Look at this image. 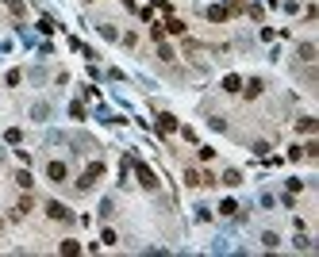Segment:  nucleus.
Listing matches in <instances>:
<instances>
[{"label": "nucleus", "mask_w": 319, "mask_h": 257, "mask_svg": "<svg viewBox=\"0 0 319 257\" xmlns=\"http://www.w3.org/2000/svg\"><path fill=\"white\" fill-rule=\"evenodd\" d=\"M100 177H104V161H92V165H88V169L81 173V181H77V188H81V192H88V188L96 185Z\"/></svg>", "instance_id": "obj_1"}, {"label": "nucleus", "mask_w": 319, "mask_h": 257, "mask_svg": "<svg viewBox=\"0 0 319 257\" xmlns=\"http://www.w3.org/2000/svg\"><path fill=\"white\" fill-rule=\"evenodd\" d=\"M66 177H70L66 161H50V165H46V181H50V185H66Z\"/></svg>", "instance_id": "obj_2"}, {"label": "nucleus", "mask_w": 319, "mask_h": 257, "mask_svg": "<svg viewBox=\"0 0 319 257\" xmlns=\"http://www.w3.org/2000/svg\"><path fill=\"white\" fill-rule=\"evenodd\" d=\"M135 173H139V185H143L146 192H154V188H158V177H154V173L146 169L143 161H135Z\"/></svg>", "instance_id": "obj_3"}, {"label": "nucleus", "mask_w": 319, "mask_h": 257, "mask_svg": "<svg viewBox=\"0 0 319 257\" xmlns=\"http://www.w3.org/2000/svg\"><path fill=\"white\" fill-rule=\"evenodd\" d=\"M46 215L62 223V219H70V207H66V203H58V200H50V203H46Z\"/></svg>", "instance_id": "obj_4"}, {"label": "nucleus", "mask_w": 319, "mask_h": 257, "mask_svg": "<svg viewBox=\"0 0 319 257\" xmlns=\"http://www.w3.org/2000/svg\"><path fill=\"white\" fill-rule=\"evenodd\" d=\"M158 130H161V134H173V130H177V119H173L169 112H165V115H158Z\"/></svg>", "instance_id": "obj_5"}, {"label": "nucleus", "mask_w": 319, "mask_h": 257, "mask_svg": "<svg viewBox=\"0 0 319 257\" xmlns=\"http://www.w3.org/2000/svg\"><path fill=\"white\" fill-rule=\"evenodd\" d=\"M296 54H300V62H304V65H312L319 50H316V43H304V46H300V50H296Z\"/></svg>", "instance_id": "obj_6"}, {"label": "nucleus", "mask_w": 319, "mask_h": 257, "mask_svg": "<svg viewBox=\"0 0 319 257\" xmlns=\"http://www.w3.org/2000/svg\"><path fill=\"white\" fill-rule=\"evenodd\" d=\"M261 88H265V81H261V77H254V81H246V88H242V92H246L250 100H258V96H261Z\"/></svg>", "instance_id": "obj_7"}, {"label": "nucleus", "mask_w": 319, "mask_h": 257, "mask_svg": "<svg viewBox=\"0 0 319 257\" xmlns=\"http://www.w3.org/2000/svg\"><path fill=\"white\" fill-rule=\"evenodd\" d=\"M227 8H223V4H212V8H208V19H212V23H223V19H227Z\"/></svg>", "instance_id": "obj_8"}, {"label": "nucleus", "mask_w": 319, "mask_h": 257, "mask_svg": "<svg viewBox=\"0 0 319 257\" xmlns=\"http://www.w3.org/2000/svg\"><path fill=\"white\" fill-rule=\"evenodd\" d=\"M219 181H223L227 188H235V185H242V173H239V169H227L223 177H219Z\"/></svg>", "instance_id": "obj_9"}, {"label": "nucleus", "mask_w": 319, "mask_h": 257, "mask_svg": "<svg viewBox=\"0 0 319 257\" xmlns=\"http://www.w3.org/2000/svg\"><path fill=\"white\" fill-rule=\"evenodd\" d=\"M239 88H242V77L227 73V77H223V92H239Z\"/></svg>", "instance_id": "obj_10"}, {"label": "nucleus", "mask_w": 319, "mask_h": 257, "mask_svg": "<svg viewBox=\"0 0 319 257\" xmlns=\"http://www.w3.org/2000/svg\"><path fill=\"white\" fill-rule=\"evenodd\" d=\"M161 27L169 31V35H185V23H181V19H173V15H169V19L161 23Z\"/></svg>", "instance_id": "obj_11"}, {"label": "nucleus", "mask_w": 319, "mask_h": 257, "mask_svg": "<svg viewBox=\"0 0 319 257\" xmlns=\"http://www.w3.org/2000/svg\"><path fill=\"white\" fill-rule=\"evenodd\" d=\"M15 185H19V188H35V177H31L27 169H19V173H15Z\"/></svg>", "instance_id": "obj_12"}, {"label": "nucleus", "mask_w": 319, "mask_h": 257, "mask_svg": "<svg viewBox=\"0 0 319 257\" xmlns=\"http://www.w3.org/2000/svg\"><path fill=\"white\" fill-rule=\"evenodd\" d=\"M31 207H35V200H31V196H23V200L15 203V211H12V215H15V219H19V215H27Z\"/></svg>", "instance_id": "obj_13"}, {"label": "nucleus", "mask_w": 319, "mask_h": 257, "mask_svg": "<svg viewBox=\"0 0 319 257\" xmlns=\"http://www.w3.org/2000/svg\"><path fill=\"white\" fill-rule=\"evenodd\" d=\"M261 246H265V250H277V246H281V238H277L273 230H265V234H261Z\"/></svg>", "instance_id": "obj_14"}, {"label": "nucleus", "mask_w": 319, "mask_h": 257, "mask_svg": "<svg viewBox=\"0 0 319 257\" xmlns=\"http://www.w3.org/2000/svg\"><path fill=\"white\" fill-rule=\"evenodd\" d=\"M296 127L304 130V134H316V119H312V115H304V119H300V123H296Z\"/></svg>", "instance_id": "obj_15"}, {"label": "nucleus", "mask_w": 319, "mask_h": 257, "mask_svg": "<svg viewBox=\"0 0 319 257\" xmlns=\"http://www.w3.org/2000/svg\"><path fill=\"white\" fill-rule=\"evenodd\" d=\"M100 242H104V246H116V242H119V238H116V230H112V227H104V230H100Z\"/></svg>", "instance_id": "obj_16"}, {"label": "nucleus", "mask_w": 319, "mask_h": 257, "mask_svg": "<svg viewBox=\"0 0 319 257\" xmlns=\"http://www.w3.org/2000/svg\"><path fill=\"white\" fill-rule=\"evenodd\" d=\"M58 254H81V246L73 242V238H66V242H62V246H58Z\"/></svg>", "instance_id": "obj_17"}, {"label": "nucleus", "mask_w": 319, "mask_h": 257, "mask_svg": "<svg viewBox=\"0 0 319 257\" xmlns=\"http://www.w3.org/2000/svg\"><path fill=\"white\" fill-rule=\"evenodd\" d=\"M4 4H8V12H12V15H23V12H27V8H23V0H4Z\"/></svg>", "instance_id": "obj_18"}, {"label": "nucleus", "mask_w": 319, "mask_h": 257, "mask_svg": "<svg viewBox=\"0 0 319 257\" xmlns=\"http://www.w3.org/2000/svg\"><path fill=\"white\" fill-rule=\"evenodd\" d=\"M96 31H100L104 39H119V31H116V27H112V23H100V27H96Z\"/></svg>", "instance_id": "obj_19"}, {"label": "nucleus", "mask_w": 319, "mask_h": 257, "mask_svg": "<svg viewBox=\"0 0 319 257\" xmlns=\"http://www.w3.org/2000/svg\"><path fill=\"white\" fill-rule=\"evenodd\" d=\"M235 211H239V203H235V200H223V203H219V215H235Z\"/></svg>", "instance_id": "obj_20"}, {"label": "nucleus", "mask_w": 319, "mask_h": 257, "mask_svg": "<svg viewBox=\"0 0 319 257\" xmlns=\"http://www.w3.org/2000/svg\"><path fill=\"white\" fill-rule=\"evenodd\" d=\"M19 77H23V73H19V69H12L8 77H4V85H8V88H15V85H19Z\"/></svg>", "instance_id": "obj_21"}, {"label": "nucleus", "mask_w": 319, "mask_h": 257, "mask_svg": "<svg viewBox=\"0 0 319 257\" xmlns=\"http://www.w3.org/2000/svg\"><path fill=\"white\" fill-rule=\"evenodd\" d=\"M185 185H189V188H196V185H200V173H196V169H189V173H185Z\"/></svg>", "instance_id": "obj_22"}, {"label": "nucleus", "mask_w": 319, "mask_h": 257, "mask_svg": "<svg viewBox=\"0 0 319 257\" xmlns=\"http://www.w3.org/2000/svg\"><path fill=\"white\" fill-rule=\"evenodd\" d=\"M31 115H35V119H46V115H50V108H46V104H35V108H31Z\"/></svg>", "instance_id": "obj_23"}, {"label": "nucleus", "mask_w": 319, "mask_h": 257, "mask_svg": "<svg viewBox=\"0 0 319 257\" xmlns=\"http://www.w3.org/2000/svg\"><path fill=\"white\" fill-rule=\"evenodd\" d=\"M296 250H300V254H308V250H312V238H308V234H300V238H296Z\"/></svg>", "instance_id": "obj_24"}, {"label": "nucleus", "mask_w": 319, "mask_h": 257, "mask_svg": "<svg viewBox=\"0 0 319 257\" xmlns=\"http://www.w3.org/2000/svg\"><path fill=\"white\" fill-rule=\"evenodd\" d=\"M158 58H161V62H173V50H169V46L161 43V46H158Z\"/></svg>", "instance_id": "obj_25"}, {"label": "nucleus", "mask_w": 319, "mask_h": 257, "mask_svg": "<svg viewBox=\"0 0 319 257\" xmlns=\"http://www.w3.org/2000/svg\"><path fill=\"white\" fill-rule=\"evenodd\" d=\"M85 4H92V0H85Z\"/></svg>", "instance_id": "obj_26"}, {"label": "nucleus", "mask_w": 319, "mask_h": 257, "mask_svg": "<svg viewBox=\"0 0 319 257\" xmlns=\"http://www.w3.org/2000/svg\"><path fill=\"white\" fill-rule=\"evenodd\" d=\"M0 227H4V223H0Z\"/></svg>", "instance_id": "obj_27"}]
</instances>
